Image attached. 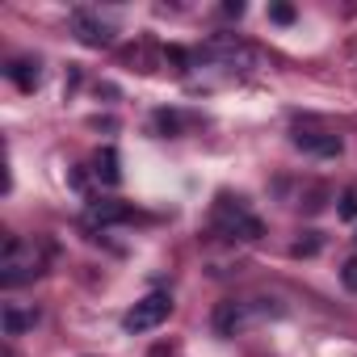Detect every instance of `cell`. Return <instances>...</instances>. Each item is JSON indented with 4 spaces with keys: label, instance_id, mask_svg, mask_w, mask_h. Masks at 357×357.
Listing matches in <instances>:
<instances>
[{
    "label": "cell",
    "instance_id": "cell-1",
    "mask_svg": "<svg viewBox=\"0 0 357 357\" xmlns=\"http://www.w3.org/2000/svg\"><path fill=\"white\" fill-rule=\"evenodd\" d=\"M47 265V252L34 244V240H9L5 244V257H0V286L5 290H17L26 282H34Z\"/></svg>",
    "mask_w": 357,
    "mask_h": 357
},
{
    "label": "cell",
    "instance_id": "cell-2",
    "mask_svg": "<svg viewBox=\"0 0 357 357\" xmlns=\"http://www.w3.org/2000/svg\"><path fill=\"white\" fill-rule=\"evenodd\" d=\"M215 227L223 231V236H231V240H261V219H252L240 202H231V198H219V206H215Z\"/></svg>",
    "mask_w": 357,
    "mask_h": 357
},
{
    "label": "cell",
    "instance_id": "cell-3",
    "mask_svg": "<svg viewBox=\"0 0 357 357\" xmlns=\"http://www.w3.org/2000/svg\"><path fill=\"white\" fill-rule=\"evenodd\" d=\"M168 315H172V298H168V294H147V298H139V303L122 315V328H126V332H151V328H160Z\"/></svg>",
    "mask_w": 357,
    "mask_h": 357
},
{
    "label": "cell",
    "instance_id": "cell-4",
    "mask_svg": "<svg viewBox=\"0 0 357 357\" xmlns=\"http://www.w3.org/2000/svg\"><path fill=\"white\" fill-rule=\"evenodd\" d=\"M72 34H76L84 47H109V43H114V30H109L97 13H89V9H76V13H72Z\"/></svg>",
    "mask_w": 357,
    "mask_h": 357
},
{
    "label": "cell",
    "instance_id": "cell-5",
    "mask_svg": "<svg viewBox=\"0 0 357 357\" xmlns=\"http://www.w3.org/2000/svg\"><path fill=\"white\" fill-rule=\"evenodd\" d=\"M294 147L311 151V155H340V135H328V130H315V126H294Z\"/></svg>",
    "mask_w": 357,
    "mask_h": 357
},
{
    "label": "cell",
    "instance_id": "cell-6",
    "mask_svg": "<svg viewBox=\"0 0 357 357\" xmlns=\"http://www.w3.org/2000/svg\"><path fill=\"white\" fill-rule=\"evenodd\" d=\"M248 319H252V307H248V303H236V298L219 303V311H215V328H219L223 336H236Z\"/></svg>",
    "mask_w": 357,
    "mask_h": 357
},
{
    "label": "cell",
    "instance_id": "cell-7",
    "mask_svg": "<svg viewBox=\"0 0 357 357\" xmlns=\"http://www.w3.org/2000/svg\"><path fill=\"white\" fill-rule=\"evenodd\" d=\"M122 219H130V206H122V202H93L89 215H84L89 227H109V223H122Z\"/></svg>",
    "mask_w": 357,
    "mask_h": 357
},
{
    "label": "cell",
    "instance_id": "cell-8",
    "mask_svg": "<svg viewBox=\"0 0 357 357\" xmlns=\"http://www.w3.org/2000/svg\"><path fill=\"white\" fill-rule=\"evenodd\" d=\"M5 72H9V80H13L22 93H34V89H38V80H43V72H38V59H13Z\"/></svg>",
    "mask_w": 357,
    "mask_h": 357
},
{
    "label": "cell",
    "instance_id": "cell-9",
    "mask_svg": "<svg viewBox=\"0 0 357 357\" xmlns=\"http://www.w3.org/2000/svg\"><path fill=\"white\" fill-rule=\"evenodd\" d=\"M93 164H97V168H93V172H97V176H101V181H105V185H118V181H122V168H118V164H122V160H118V151H114V147H101V151H97V160H93Z\"/></svg>",
    "mask_w": 357,
    "mask_h": 357
},
{
    "label": "cell",
    "instance_id": "cell-10",
    "mask_svg": "<svg viewBox=\"0 0 357 357\" xmlns=\"http://www.w3.org/2000/svg\"><path fill=\"white\" fill-rule=\"evenodd\" d=\"M34 324H38V311H17V307L5 311V332H9V336H22V332L34 328Z\"/></svg>",
    "mask_w": 357,
    "mask_h": 357
},
{
    "label": "cell",
    "instance_id": "cell-11",
    "mask_svg": "<svg viewBox=\"0 0 357 357\" xmlns=\"http://www.w3.org/2000/svg\"><path fill=\"white\" fill-rule=\"evenodd\" d=\"M340 219H357V190L353 185L340 194Z\"/></svg>",
    "mask_w": 357,
    "mask_h": 357
},
{
    "label": "cell",
    "instance_id": "cell-12",
    "mask_svg": "<svg viewBox=\"0 0 357 357\" xmlns=\"http://www.w3.org/2000/svg\"><path fill=\"white\" fill-rule=\"evenodd\" d=\"M269 22L290 26V22H294V9H290V5H269Z\"/></svg>",
    "mask_w": 357,
    "mask_h": 357
},
{
    "label": "cell",
    "instance_id": "cell-13",
    "mask_svg": "<svg viewBox=\"0 0 357 357\" xmlns=\"http://www.w3.org/2000/svg\"><path fill=\"white\" fill-rule=\"evenodd\" d=\"M340 282H344L349 290H357V257H349V261H344V269H340Z\"/></svg>",
    "mask_w": 357,
    "mask_h": 357
},
{
    "label": "cell",
    "instance_id": "cell-14",
    "mask_svg": "<svg viewBox=\"0 0 357 357\" xmlns=\"http://www.w3.org/2000/svg\"><path fill=\"white\" fill-rule=\"evenodd\" d=\"M315 248H319V240H315V231H311V240H307V244H294V257H311Z\"/></svg>",
    "mask_w": 357,
    "mask_h": 357
},
{
    "label": "cell",
    "instance_id": "cell-15",
    "mask_svg": "<svg viewBox=\"0 0 357 357\" xmlns=\"http://www.w3.org/2000/svg\"><path fill=\"white\" fill-rule=\"evenodd\" d=\"M151 357H176V353H172V349H155Z\"/></svg>",
    "mask_w": 357,
    "mask_h": 357
},
{
    "label": "cell",
    "instance_id": "cell-16",
    "mask_svg": "<svg viewBox=\"0 0 357 357\" xmlns=\"http://www.w3.org/2000/svg\"><path fill=\"white\" fill-rule=\"evenodd\" d=\"M5 357H13V353H5Z\"/></svg>",
    "mask_w": 357,
    "mask_h": 357
}]
</instances>
